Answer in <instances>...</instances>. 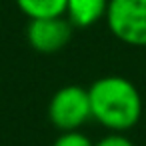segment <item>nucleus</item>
<instances>
[{
  "instance_id": "obj_4",
  "label": "nucleus",
  "mask_w": 146,
  "mask_h": 146,
  "mask_svg": "<svg viewBox=\"0 0 146 146\" xmlns=\"http://www.w3.org/2000/svg\"><path fill=\"white\" fill-rule=\"evenodd\" d=\"M72 24L66 16L34 18L28 22L26 38L28 44L40 54H56L72 38Z\"/></svg>"
},
{
  "instance_id": "obj_1",
  "label": "nucleus",
  "mask_w": 146,
  "mask_h": 146,
  "mask_svg": "<svg viewBox=\"0 0 146 146\" xmlns=\"http://www.w3.org/2000/svg\"><path fill=\"white\" fill-rule=\"evenodd\" d=\"M92 118L112 132H126L142 116V96L124 76H102L88 88Z\"/></svg>"
},
{
  "instance_id": "obj_6",
  "label": "nucleus",
  "mask_w": 146,
  "mask_h": 146,
  "mask_svg": "<svg viewBox=\"0 0 146 146\" xmlns=\"http://www.w3.org/2000/svg\"><path fill=\"white\" fill-rule=\"evenodd\" d=\"M14 2L28 20L64 16L66 12V0H14Z\"/></svg>"
},
{
  "instance_id": "obj_3",
  "label": "nucleus",
  "mask_w": 146,
  "mask_h": 146,
  "mask_svg": "<svg viewBox=\"0 0 146 146\" xmlns=\"http://www.w3.org/2000/svg\"><path fill=\"white\" fill-rule=\"evenodd\" d=\"M106 24L128 46H146V0H110Z\"/></svg>"
},
{
  "instance_id": "obj_8",
  "label": "nucleus",
  "mask_w": 146,
  "mask_h": 146,
  "mask_svg": "<svg viewBox=\"0 0 146 146\" xmlns=\"http://www.w3.org/2000/svg\"><path fill=\"white\" fill-rule=\"evenodd\" d=\"M94 146H134V142L120 132H112V134H106L104 138H100Z\"/></svg>"
},
{
  "instance_id": "obj_5",
  "label": "nucleus",
  "mask_w": 146,
  "mask_h": 146,
  "mask_svg": "<svg viewBox=\"0 0 146 146\" xmlns=\"http://www.w3.org/2000/svg\"><path fill=\"white\" fill-rule=\"evenodd\" d=\"M110 0H66L64 16L76 28H88L106 18Z\"/></svg>"
},
{
  "instance_id": "obj_2",
  "label": "nucleus",
  "mask_w": 146,
  "mask_h": 146,
  "mask_svg": "<svg viewBox=\"0 0 146 146\" xmlns=\"http://www.w3.org/2000/svg\"><path fill=\"white\" fill-rule=\"evenodd\" d=\"M48 118L60 132L82 128L92 118L88 88H80L74 84L58 88L48 102Z\"/></svg>"
},
{
  "instance_id": "obj_7",
  "label": "nucleus",
  "mask_w": 146,
  "mask_h": 146,
  "mask_svg": "<svg viewBox=\"0 0 146 146\" xmlns=\"http://www.w3.org/2000/svg\"><path fill=\"white\" fill-rule=\"evenodd\" d=\"M52 146H94V144L86 134H82L78 130H70V132H62L54 140Z\"/></svg>"
}]
</instances>
